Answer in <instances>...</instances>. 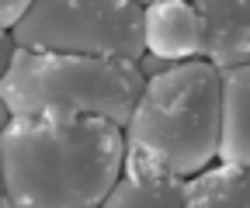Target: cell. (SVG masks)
I'll list each match as a JSON object with an SVG mask.
<instances>
[{"label":"cell","mask_w":250,"mask_h":208,"mask_svg":"<svg viewBox=\"0 0 250 208\" xmlns=\"http://www.w3.org/2000/svg\"><path fill=\"white\" fill-rule=\"evenodd\" d=\"M122 129L70 108L18 114L0 132V177L11 208H98L118 181Z\"/></svg>","instance_id":"cell-1"},{"label":"cell","mask_w":250,"mask_h":208,"mask_svg":"<svg viewBox=\"0 0 250 208\" xmlns=\"http://www.w3.org/2000/svg\"><path fill=\"white\" fill-rule=\"evenodd\" d=\"M122 142L184 181L208 170L219 150V73L191 59L146 80Z\"/></svg>","instance_id":"cell-2"},{"label":"cell","mask_w":250,"mask_h":208,"mask_svg":"<svg viewBox=\"0 0 250 208\" xmlns=\"http://www.w3.org/2000/svg\"><path fill=\"white\" fill-rule=\"evenodd\" d=\"M143 73L125 59H87L56 52L14 49L7 73L0 76V101L11 118L42 108H70L125 129L143 94Z\"/></svg>","instance_id":"cell-3"},{"label":"cell","mask_w":250,"mask_h":208,"mask_svg":"<svg viewBox=\"0 0 250 208\" xmlns=\"http://www.w3.org/2000/svg\"><path fill=\"white\" fill-rule=\"evenodd\" d=\"M14 49L139 63L143 4L136 0H35L11 32Z\"/></svg>","instance_id":"cell-4"},{"label":"cell","mask_w":250,"mask_h":208,"mask_svg":"<svg viewBox=\"0 0 250 208\" xmlns=\"http://www.w3.org/2000/svg\"><path fill=\"white\" fill-rule=\"evenodd\" d=\"M98 208H184V177L170 173L146 153L125 150L118 181Z\"/></svg>","instance_id":"cell-5"},{"label":"cell","mask_w":250,"mask_h":208,"mask_svg":"<svg viewBox=\"0 0 250 208\" xmlns=\"http://www.w3.org/2000/svg\"><path fill=\"white\" fill-rule=\"evenodd\" d=\"M202 21V59L215 70L250 63V4L247 0H198Z\"/></svg>","instance_id":"cell-6"},{"label":"cell","mask_w":250,"mask_h":208,"mask_svg":"<svg viewBox=\"0 0 250 208\" xmlns=\"http://www.w3.org/2000/svg\"><path fill=\"white\" fill-rule=\"evenodd\" d=\"M143 49L167 63L202 59V21L188 0H153L143 4Z\"/></svg>","instance_id":"cell-7"},{"label":"cell","mask_w":250,"mask_h":208,"mask_svg":"<svg viewBox=\"0 0 250 208\" xmlns=\"http://www.w3.org/2000/svg\"><path fill=\"white\" fill-rule=\"evenodd\" d=\"M219 167H250V66L219 73Z\"/></svg>","instance_id":"cell-8"},{"label":"cell","mask_w":250,"mask_h":208,"mask_svg":"<svg viewBox=\"0 0 250 208\" xmlns=\"http://www.w3.org/2000/svg\"><path fill=\"white\" fill-rule=\"evenodd\" d=\"M184 208H250L247 170L208 167L184 181Z\"/></svg>","instance_id":"cell-9"},{"label":"cell","mask_w":250,"mask_h":208,"mask_svg":"<svg viewBox=\"0 0 250 208\" xmlns=\"http://www.w3.org/2000/svg\"><path fill=\"white\" fill-rule=\"evenodd\" d=\"M28 7H31L28 0H0V32H14Z\"/></svg>","instance_id":"cell-10"},{"label":"cell","mask_w":250,"mask_h":208,"mask_svg":"<svg viewBox=\"0 0 250 208\" xmlns=\"http://www.w3.org/2000/svg\"><path fill=\"white\" fill-rule=\"evenodd\" d=\"M11 56H14V38H11V32H0V76L7 73Z\"/></svg>","instance_id":"cell-11"},{"label":"cell","mask_w":250,"mask_h":208,"mask_svg":"<svg viewBox=\"0 0 250 208\" xmlns=\"http://www.w3.org/2000/svg\"><path fill=\"white\" fill-rule=\"evenodd\" d=\"M7 122H11V111H7V104H4V101H0V132L7 129Z\"/></svg>","instance_id":"cell-12"},{"label":"cell","mask_w":250,"mask_h":208,"mask_svg":"<svg viewBox=\"0 0 250 208\" xmlns=\"http://www.w3.org/2000/svg\"><path fill=\"white\" fill-rule=\"evenodd\" d=\"M0 208H11L7 205V194H4V177H0Z\"/></svg>","instance_id":"cell-13"}]
</instances>
